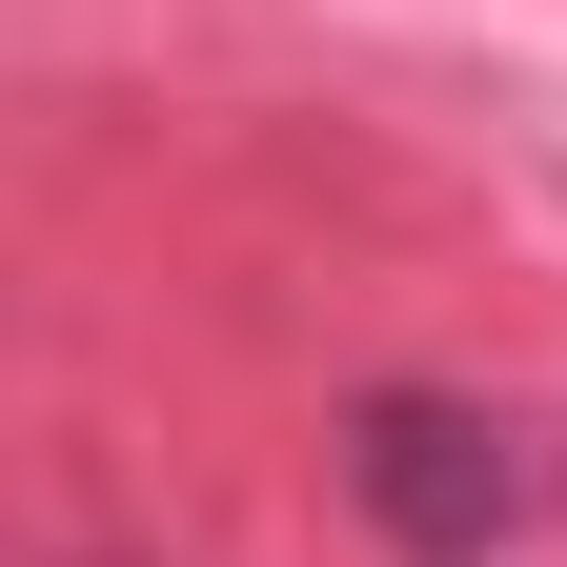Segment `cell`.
Listing matches in <instances>:
<instances>
[{"label": "cell", "instance_id": "1", "mask_svg": "<svg viewBox=\"0 0 567 567\" xmlns=\"http://www.w3.org/2000/svg\"><path fill=\"white\" fill-rule=\"evenodd\" d=\"M344 486H365V527L405 547V567H486L527 507H547V446L507 405H425V385H385L365 425H344Z\"/></svg>", "mask_w": 567, "mask_h": 567}]
</instances>
